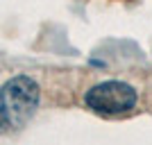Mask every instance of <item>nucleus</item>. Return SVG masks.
<instances>
[{
  "label": "nucleus",
  "mask_w": 152,
  "mask_h": 145,
  "mask_svg": "<svg viewBox=\"0 0 152 145\" xmlns=\"http://www.w3.org/2000/svg\"><path fill=\"white\" fill-rule=\"evenodd\" d=\"M136 98L139 95H136L134 86H129L125 82H102L86 91L84 102L95 114L118 116V114H127L129 109H134Z\"/></svg>",
  "instance_id": "obj_2"
},
{
  "label": "nucleus",
  "mask_w": 152,
  "mask_h": 145,
  "mask_svg": "<svg viewBox=\"0 0 152 145\" xmlns=\"http://www.w3.org/2000/svg\"><path fill=\"white\" fill-rule=\"evenodd\" d=\"M39 107V86L27 75L12 77L0 86V134H14L34 116Z\"/></svg>",
  "instance_id": "obj_1"
}]
</instances>
